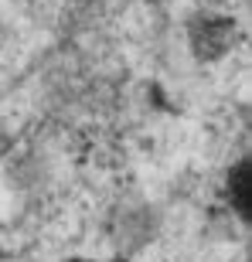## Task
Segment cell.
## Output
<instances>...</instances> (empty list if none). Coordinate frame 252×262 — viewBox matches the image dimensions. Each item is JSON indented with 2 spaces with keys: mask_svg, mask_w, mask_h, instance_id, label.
I'll use <instances>...</instances> for the list:
<instances>
[{
  "mask_svg": "<svg viewBox=\"0 0 252 262\" xmlns=\"http://www.w3.org/2000/svg\"><path fill=\"white\" fill-rule=\"evenodd\" d=\"M75 262H82V259H75ZM116 262H119V259H116Z\"/></svg>",
  "mask_w": 252,
  "mask_h": 262,
  "instance_id": "cell-1",
  "label": "cell"
}]
</instances>
